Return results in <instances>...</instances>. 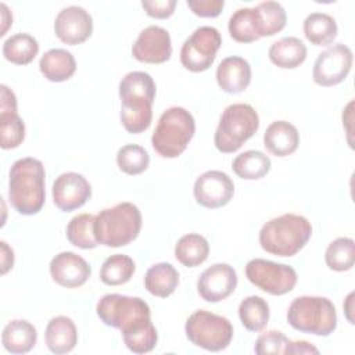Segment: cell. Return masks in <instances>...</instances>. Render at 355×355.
Segmentation results:
<instances>
[{
	"instance_id": "28",
	"label": "cell",
	"mask_w": 355,
	"mask_h": 355,
	"mask_svg": "<svg viewBox=\"0 0 355 355\" xmlns=\"http://www.w3.org/2000/svg\"><path fill=\"white\" fill-rule=\"evenodd\" d=\"M209 254V244L207 239L197 233L182 236L175 245L176 259L186 268H196L201 265Z\"/></svg>"
},
{
	"instance_id": "16",
	"label": "cell",
	"mask_w": 355,
	"mask_h": 355,
	"mask_svg": "<svg viewBox=\"0 0 355 355\" xmlns=\"http://www.w3.org/2000/svg\"><path fill=\"white\" fill-rule=\"evenodd\" d=\"M54 32L55 36L65 44H80L92 36V15L79 6L65 7L55 17Z\"/></svg>"
},
{
	"instance_id": "39",
	"label": "cell",
	"mask_w": 355,
	"mask_h": 355,
	"mask_svg": "<svg viewBox=\"0 0 355 355\" xmlns=\"http://www.w3.org/2000/svg\"><path fill=\"white\" fill-rule=\"evenodd\" d=\"M189 8L198 17L214 18L220 14L225 7L223 0H187Z\"/></svg>"
},
{
	"instance_id": "2",
	"label": "cell",
	"mask_w": 355,
	"mask_h": 355,
	"mask_svg": "<svg viewBox=\"0 0 355 355\" xmlns=\"http://www.w3.org/2000/svg\"><path fill=\"white\" fill-rule=\"evenodd\" d=\"M121 122L129 133H141L151 125L155 83L143 71L126 73L119 83Z\"/></svg>"
},
{
	"instance_id": "35",
	"label": "cell",
	"mask_w": 355,
	"mask_h": 355,
	"mask_svg": "<svg viewBox=\"0 0 355 355\" xmlns=\"http://www.w3.org/2000/svg\"><path fill=\"white\" fill-rule=\"evenodd\" d=\"M326 265L336 272L349 270L355 262V243L349 237L333 240L324 252Z\"/></svg>"
},
{
	"instance_id": "10",
	"label": "cell",
	"mask_w": 355,
	"mask_h": 355,
	"mask_svg": "<svg viewBox=\"0 0 355 355\" xmlns=\"http://www.w3.org/2000/svg\"><path fill=\"white\" fill-rule=\"evenodd\" d=\"M245 276L255 287L272 295L290 293L297 284V272L286 265L273 261L255 258L245 266Z\"/></svg>"
},
{
	"instance_id": "17",
	"label": "cell",
	"mask_w": 355,
	"mask_h": 355,
	"mask_svg": "<svg viewBox=\"0 0 355 355\" xmlns=\"http://www.w3.org/2000/svg\"><path fill=\"white\" fill-rule=\"evenodd\" d=\"M92 196L87 179L76 172L61 173L53 183V201L64 212L80 208Z\"/></svg>"
},
{
	"instance_id": "6",
	"label": "cell",
	"mask_w": 355,
	"mask_h": 355,
	"mask_svg": "<svg viewBox=\"0 0 355 355\" xmlns=\"http://www.w3.org/2000/svg\"><path fill=\"white\" fill-rule=\"evenodd\" d=\"M196 121L183 107H171L162 112L151 136L154 150L164 158L179 157L193 139Z\"/></svg>"
},
{
	"instance_id": "5",
	"label": "cell",
	"mask_w": 355,
	"mask_h": 355,
	"mask_svg": "<svg viewBox=\"0 0 355 355\" xmlns=\"http://www.w3.org/2000/svg\"><path fill=\"white\" fill-rule=\"evenodd\" d=\"M141 229L140 209L132 202H119L94 216V234L98 244L122 247L133 241Z\"/></svg>"
},
{
	"instance_id": "41",
	"label": "cell",
	"mask_w": 355,
	"mask_h": 355,
	"mask_svg": "<svg viewBox=\"0 0 355 355\" xmlns=\"http://www.w3.org/2000/svg\"><path fill=\"white\" fill-rule=\"evenodd\" d=\"M286 354H319V349L308 341H288Z\"/></svg>"
},
{
	"instance_id": "32",
	"label": "cell",
	"mask_w": 355,
	"mask_h": 355,
	"mask_svg": "<svg viewBox=\"0 0 355 355\" xmlns=\"http://www.w3.org/2000/svg\"><path fill=\"white\" fill-rule=\"evenodd\" d=\"M135 269V262L129 255L114 254L103 262L100 279L107 286H121L130 280Z\"/></svg>"
},
{
	"instance_id": "40",
	"label": "cell",
	"mask_w": 355,
	"mask_h": 355,
	"mask_svg": "<svg viewBox=\"0 0 355 355\" xmlns=\"http://www.w3.org/2000/svg\"><path fill=\"white\" fill-rule=\"evenodd\" d=\"M141 7L146 10L147 15L164 19L173 14L176 0H143Z\"/></svg>"
},
{
	"instance_id": "22",
	"label": "cell",
	"mask_w": 355,
	"mask_h": 355,
	"mask_svg": "<svg viewBox=\"0 0 355 355\" xmlns=\"http://www.w3.org/2000/svg\"><path fill=\"white\" fill-rule=\"evenodd\" d=\"M46 345L53 354L71 352L78 343V330L73 320L68 316L53 318L44 333Z\"/></svg>"
},
{
	"instance_id": "26",
	"label": "cell",
	"mask_w": 355,
	"mask_h": 355,
	"mask_svg": "<svg viewBox=\"0 0 355 355\" xmlns=\"http://www.w3.org/2000/svg\"><path fill=\"white\" fill-rule=\"evenodd\" d=\"M39 68L50 82H64L75 73L76 61L71 51L65 49H51L42 55Z\"/></svg>"
},
{
	"instance_id": "11",
	"label": "cell",
	"mask_w": 355,
	"mask_h": 355,
	"mask_svg": "<svg viewBox=\"0 0 355 355\" xmlns=\"http://www.w3.org/2000/svg\"><path fill=\"white\" fill-rule=\"evenodd\" d=\"M222 44L220 33L214 26L197 28L180 49V62L191 72L207 71L215 61Z\"/></svg>"
},
{
	"instance_id": "24",
	"label": "cell",
	"mask_w": 355,
	"mask_h": 355,
	"mask_svg": "<svg viewBox=\"0 0 355 355\" xmlns=\"http://www.w3.org/2000/svg\"><path fill=\"white\" fill-rule=\"evenodd\" d=\"M37 340L35 326L24 319H14L6 324L1 333L3 347L11 354L29 352Z\"/></svg>"
},
{
	"instance_id": "12",
	"label": "cell",
	"mask_w": 355,
	"mask_h": 355,
	"mask_svg": "<svg viewBox=\"0 0 355 355\" xmlns=\"http://www.w3.org/2000/svg\"><path fill=\"white\" fill-rule=\"evenodd\" d=\"M351 67V49L343 43L333 44L318 55L312 71L313 82L323 87L338 85L348 76Z\"/></svg>"
},
{
	"instance_id": "1",
	"label": "cell",
	"mask_w": 355,
	"mask_h": 355,
	"mask_svg": "<svg viewBox=\"0 0 355 355\" xmlns=\"http://www.w3.org/2000/svg\"><path fill=\"white\" fill-rule=\"evenodd\" d=\"M100 320L122 331L123 343L135 354H146L155 348L157 329L151 323L148 304L139 297L105 294L96 306Z\"/></svg>"
},
{
	"instance_id": "44",
	"label": "cell",
	"mask_w": 355,
	"mask_h": 355,
	"mask_svg": "<svg viewBox=\"0 0 355 355\" xmlns=\"http://www.w3.org/2000/svg\"><path fill=\"white\" fill-rule=\"evenodd\" d=\"M352 297H354V293H351V294L347 297V304H348V305H345V313H347V319L349 320V323H354V320L349 318V312H352V306H351V304H352Z\"/></svg>"
},
{
	"instance_id": "29",
	"label": "cell",
	"mask_w": 355,
	"mask_h": 355,
	"mask_svg": "<svg viewBox=\"0 0 355 355\" xmlns=\"http://www.w3.org/2000/svg\"><path fill=\"white\" fill-rule=\"evenodd\" d=\"M305 37L315 46L330 44L337 36V22L326 12H311L304 21Z\"/></svg>"
},
{
	"instance_id": "23",
	"label": "cell",
	"mask_w": 355,
	"mask_h": 355,
	"mask_svg": "<svg viewBox=\"0 0 355 355\" xmlns=\"http://www.w3.org/2000/svg\"><path fill=\"white\" fill-rule=\"evenodd\" d=\"M230 36L239 43H251L262 37V25L257 7L236 10L227 25Z\"/></svg>"
},
{
	"instance_id": "4",
	"label": "cell",
	"mask_w": 355,
	"mask_h": 355,
	"mask_svg": "<svg viewBox=\"0 0 355 355\" xmlns=\"http://www.w3.org/2000/svg\"><path fill=\"white\" fill-rule=\"evenodd\" d=\"M312 236L311 222L297 214H283L268 220L259 232L261 247L277 257H293Z\"/></svg>"
},
{
	"instance_id": "36",
	"label": "cell",
	"mask_w": 355,
	"mask_h": 355,
	"mask_svg": "<svg viewBox=\"0 0 355 355\" xmlns=\"http://www.w3.org/2000/svg\"><path fill=\"white\" fill-rule=\"evenodd\" d=\"M116 164L126 175H139L148 168L150 155L139 144H126L118 150Z\"/></svg>"
},
{
	"instance_id": "43",
	"label": "cell",
	"mask_w": 355,
	"mask_h": 355,
	"mask_svg": "<svg viewBox=\"0 0 355 355\" xmlns=\"http://www.w3.org/2000/svg\"><path fill=\"white\" fill-rule=\"evenodd\" d=\"M0 7H1V10H3V11H1V14H3V22L6 24V28H4V31L0 33V35L3 36V35H6V31H7L8 25H10V24H12V19H7V18H6V15H8V14H10V12H8V8H7V6H6V4H1Z\"/></svg>"
},
{
	"instance_id": "21",
	"label": "cell",
	"mask_w": 355,
	"mask_h": 355,
	"mask_svg": "<svg viewBox=\"0 0 355 355\" xmlns=\"http://www.w3.org/2000/svg\"><path fill=\"white\" fill-rule=\"evenodd\" d=\"M300 144V133L297 128L287 121L272 122L263 133V146L276 157H287L293 154Z\"/></svg>"
},
{
	"instance_id": "9",
	"label": "cell",
	"mask_w": 355,
	"mask_h": 355,
	"mask_svg": "<svg viewBox=\"0 0 355 355\" xmlns=\"http://www.w3.org/2000/svg\"><path fill=\"white\" fill-rule=\"evenodd\" d=\"M187 338L196 347L218 352L229 347L233 338V326L225 316L200 309L189 316L184 324Z\"/></svg>"
},
{
	"instance_id": "3",
	"label": "cell",
	"mask_w": 355,
	"mask_h": 355,
	"mask_svg": "<svg viewBox=\"0 0 355 355\" xmlns=\"http://www.w3.org/2000/svg\"><path fill=\"white\" fill-rule=\"evenodd\" d=\"M44 178V166L36 158H19L11 165L8 200L18 214L35 215L43 208L46 200Z\"/></svg>"
},
{
	"instance_id": "38",
	"label": "cell",
	"mask_w": 355,
	"mask_h": 355,
	"mask_svg": "<svg viewBox=\"0 0 355 355\" xmlns=\"http://www.w3.org/2000/svg\"><path fill=\"white\" fill-rule=\"evenodd\" d=\"M288 338L282 333L276 330H270L266 333H262L257 341L254 351L258 355H266V354H286Z\"/></svg>"
},
{
	"instance_id": "33",
	"label": "cell",
	"mask_w": 355,
	"mask_h": 355,
	"mask_svg": "<svg viewBox=\"0 0 355 355\" xmlns=\"http://www.w3.org/2000/svg\"><path fill=\"white\" fill-rule=\"evenodd\" d=\"M239 318L248 331H261L269 320V305L262 297L250 295L240 302Z\"/></svg>"
},
{
	"instance_id": "27",
	"label": "cell",
	"mask_w": 355,
	"mask_h": 355,
	"mask_svg": "<svg viewBox=\"0 0 355 355\" xmlns=\"http://www.w3.org/2000/svg\"><path fill=\"white\" fill-rule=\"evenodd\" d=\"M179 284V272L168 262L153 265L144 276V287L155 297H169Z\"/></svg>"
},
{
	"instance_id": "20",
	"label": "cell",
	"mask_w": 355,
	"mask_h": 355,
	"mask_svg": "<svg viewBox=\"0 0 355 355\" xmlns=\"http://www.w3.org/2000/svg\"><path fill=\"white\" fill-rule=\"evenodd\" d=\"M219 87L232 94L244 92L251 82V67L243 57L232 55L223 58L216 68Z\"/></svg>"
},
{
	"instance_id": "7",
	"label": "cell",
	"mask_w": 355,
	"mask_h": 355,
	"mask_svg": "<svg viewBox=\"0 0 355 355\" xmlns=\"http://www.w3.org/2000/svg\"><path fill=\"white\" fill-rule=\"evenodd\" d=\"M287 322L301 333L327 337L337 327L336 306L326 297H297L288 306Z\"/></svg>"
},
{
	"instance_id": "18",
	"label": "cell",
	"mask_w": 355,
	"mask_h": 355,
	"mask_svg": "<svg viewBox=\"0 0 355 355\" xmlns=\"http://www.w3.org/2000/svg\"><path fill=\"white\" fill-rule=\"evenodd\" d=\"M0 133L4 150L18 147L25 139V123L17 112V97L6 85L0 86Z\"/></svg>"
},
{
	"instance_id": "15",
	"label": "cell",
	"mask_w": 355,
	"mask_h": 355,
	"mask_svg": "<svg viewBox=\"0 0 355 355\" xmlns=\"http://www.w3.org/2000/svg\"><path fill=\"white\" fill-rule=\"evenodd\" d=\"M237 287V273L227 263H214L197 280V291L207 302L226 300Z\"/></svg>"
},
{
	"instance_id": "31",
	"label": "cell",
	"mask_w": 355,
	"mask_h": 355,
	"mask_svg": "<svg viewBox=\"0 0 355 355\" xmlns=\"http://www.w3.org/2000/svg\"><path fill=\"white\" fill-rule=\"evenodd\" d=\"M39 53L37 40L28 33H17L3 43V55L7 61L17 65H26Z\"/></svg>"
},
{
	"instance_id": "8",
	"label": "cell",
	"mask_w": 355,
	"mask_h": 355,
	"mask_svg": "<svg viewBox=\"0 0 355 355\" xmlns=\"http://www.w3.org/2000/svg\"><path fill=\"white\" fill-rule=\"evenodd\" d=\"M259 128L257 111L244 103H236L225 108L214 135L215 147L225 154L237 151Z\"/></svg>"
},
{
	"instance_id": "30",
	"label": "cell",
	"mask_w": 355,
	"mask_h": 355,
	"mask_svg": "<svg viewBox=\"0 0 355 355\" xmlns=\"http://www.w3.org/2000/svg\"><path fill=\"white\" fill-rule=\"evenodd\" d=\"M270 158L259 150H247L239 154L232 164L234 173L245 180L263 178L270 171Z\"/></svg>"
},
{
	"instance_id": "34",
	"label": "cell",
	"mask_w": 355,
	"mask_h": 355,
	"mask_svg": "<svg viewBox=\"0 0 355 355\" xmlns=\"http://www.w3.org/2000/svg\"><path fill=\"white\" fill-rule=\"evenodd\" d=\"M67 239L78 248H96L98 241L94 234V216L90 214H79L73 216L67 226Z\"/></svg>"
},
{
	"instance_id": "14",
	"label": "cell",
	"mask_w": 355,
	"mask_h": 355,
	"mask_svg": "<svg viewBox=\"0 0 355 355\" xmlns=\"http://www.w3.org/2000/svg\"><path fill=\"white\" fill-rule=\"evenodd\" d=\"M133 57L140 62L162 64L172 55L171 35L158 25L144 28L132 46Z\"/></svg>"
},
{
	"instance_id": "19",
	"label": "cell",
	"mask_w": 355,
	"mask_h": 355,
	"mask_svg": "<svg viewBox=\"0 0 355 355\" xmlns=\"http://www.w3.org/2000/svg\"><path fill=\"white\" fill-rule=\"evenodd\" d=\"M90 265L80 255L71 251L57 254L50 262L53 280L67 288L83 286L90 277Z\"/></svg>"
},
{
	"instance_id": "13",
	"label": "cell",
	"mask_w": 355,
	"mask_h": 355,
	"mask_svg": "<svg viewBox=\"0 0 355 355\" xmlns=\"http://www.w3.org/2000/svg\"><path fill=\"white\" fill-rule=\"evenodd\" d=\"M194 198L205 208H220L226 205L234 194V183L222 171H207L194 183Z\"/></svg>"
},
{
	"instance_id": "25",
	"label": "cell",
	"mask_w": 355,
	"mask_h": 355,
	"mask_svg": "<svg viewBox=\"0 0 355 355\" xmlns=\"http://www.w3.org/2000/svg\"><path fill=\"white\" fill-rule=\"evenodd\" d=\"M268 55L276 67L283 69H294L305 61L306 46L298 37L286 36L272 43Z\"/></svg>"
},
{
	"instance_id": "37",
	"label": "cell",
	"mask_w": 355,
	"mask_h": 355,
	"mask_svg": "<svg viewBox=\"0 0 355 355\" xmlns=\"http://www.w3.org/2000/svg\"><path fill=\"white\" fill-rule=\"evenodd\" d=\"M261 25H262V37L273 36L280 32L287 22L286 10L277 1H263L257 6Z\"/></svg>"
},
{
	"instance_id": "42",
	"label": "cell",
	"mask_w": 355,
	"mask_h": 355,
	"mask_svg": "<svg viewBox=\"0 0 355 355\" xmlns=\"http://www.w3.org/2000/svg\"><path fill=\"white\" fill-rule=\"evenodd\" d=\"M1 245V273H7L8 269L12 268L14 265V252L7 245L6 241L0 243Z\"/></svg>"
}]
</instances>
